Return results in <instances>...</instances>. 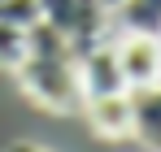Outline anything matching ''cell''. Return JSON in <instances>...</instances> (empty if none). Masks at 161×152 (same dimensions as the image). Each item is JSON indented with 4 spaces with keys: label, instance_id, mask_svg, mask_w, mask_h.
Returning <instances> with one entry per match:
<instances>
[{
    "label": "cell",
    "instance_id": "11",
    "mask_svg": "<svg viewBox=\"0 0 161 152\" xmlns=\"http://www.w3.org/2000/svg\"><path fill=\"white\" fill-rule=\"evenodd\" d=\"M100 4H105V13H113V9H118L122 0H100Z\"/></svg>",
    "mask_w": 161,
    "mask_h": 152
},
{
    "label": "cell",
    "instance_id": "8",
    "mask_svg": "<svg viewBox=\"0 0 161 152\" xmlns=\"http://www.w3.org/2000/svg\"><path fill=\"white\" fill-rule=\"evenodd\" d=\"M22 61H26V30L0 22V65L4 70H18Z\"/></svg>",
    "mask_w": 161,
    "mask_h": 152
},
{
    "label": "cell",
    "instance_id": "1",
    "mask_svg": "<svg viewBox=\"0 0 161 152\" xmlns=\"http://www.w3.org/2000/svg\"><path fill=\"white\" fill-rule=\"evenodd\" d=\"M18 78L31 100L53 113H83L87 104L79 87V52L48 22H35L26 30V61L18 65Z\"/></svg>",
    "mask_w": 161,
    "mask_h": 152
},
{
    "label": "cell",
    "instance_id": "12",
    "mask_svg": "<svg viewBox=\"0 0 161 152\" xmlns=\"http://www.w3.org/2000/svg\"><path fill=\"white\" fill-rule=\"evenodd\" d=\"M157 44H161V30H157Z\"/></svg>",
    "mask_w": 161,
    "mask_h": 152
},
{
    "label": "cell",
    "instance_id": "9",
    "mask_svg": "<svg viewBox=\"0 0 161 152\" xmlns=\"http://www.w3.org/2000/svg\"><path fill=\"white\" fill-rule=\"evenodd\" d=\"M0 22L31 30V26L39 22V0H0Z\"/></svg>",
    "mask_w": 161,
    "mask_h": 152
},
{
    "label": "cell",
    "instance_id": "2",
    "mask_svg": "<svg viewBox=\"0 0 161 152\" xmlns=\"http://www.w3.org/2000/svg\"><path fill=\"white\" fill-rule=\"evenodd\" d=\"M39 22L61 30L74 44V52L109 39V13L100 0H39Z\"/></svg>",
    "mask_w": 161,
    "mask_h": 152
},
{
    "label": "cell",
    "instance_id": "5",
    "mask_svg": "<svg viewBox=\"0 0 161 152\" xmlns=\"http://www.w3.org/2000/svg\"><path fill=\"white\" fill-rule=\"evenodd\" d=\"M131 135L148 152H161V83L131 87Z\"/></svg>",
    "mask_w": 161,
    "mask_h": 152
},
{
    "label": "cell",
    "instance_id": "3",
    "mask_svg": "<svg viewBox=\"0 0 161 152\" xmlns=\"http://www.w3.org/2000/svg\"><path fill=\"white\" fill-rule=\"evenodd\" d=\"M79 87H83V100L131 91L126 78H122V65H118L113 39H100V44H92V48L79 52Z\"/></svg>",
    "mask_w": 161,
    "mask_h": 152
},
{
    "label": "cell",
    "instance_id": "7",
    "mask_svg": "<svg viewBox=\"0 0 161 152\" xmlns=\"http://www.w3.org/2000/svg\"><path fill=\"white\" fill-rule=\"evenodd\" d=\"M109 18L122 26V30L157 35V30H161V0H122V4H118Z\"/></svg>",
    "mask_w": 161,
    "mask_h": 152
},
{
    "label": "cell",
    "instance_id": "10",
    "mask_svg": "<svg viewBox=\"0 0 161 152\" xmlns=\"http://www.w3.org/2000/svg\"><path fill=\"white\" fill-rule=\"evenodd\" d=\"M4 152H48V148H39V144H31V139H18V144H9Z\"/></svg>",
    "mask_w": 161,
    "mask_h": 152
},
{
    "label": "cell",
    "instance_id": "4",
    "mask_svg": "<svg viewBox=\"0 0 161 152\" xmlns=\"http://www.w3.org/2000/svg\"><path fill=\"white\" fill-rule=\"evenodd\" d=\"M113 52H118V65H122L126 87H148V83H161V44H157V35L122 30V35L113 39Z\"/></svg>",
    "mask_w": 161,
    "mask_h": 152
},
{
    "label": "cell",
    "instance_id": "6",
    "mask_svg": "<svg viewBox=\"0 0 161 152\" xmlns=\"http://www.w3.org/2000/svg\"><path fill=\"white\" fill-rule=\"evenodd\" d=\"M83 113L100 139H131V91L96 96V100L83 104Z\"/></svg>",
    "mask_w": 161,
    "mask_h": 152
}]
</instances>
